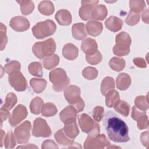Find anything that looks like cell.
<instances>
[{"mask_svg": "<svg viewBox=\"0 0 149 149\" xmlns=\"http://www.w3.org/2000/svg\"><path fill=\"white\" fill-rule=\"evenodd\" d=\"M44 104L43 100L39 97L33 98L30 104V109L31 113L35 115H38L41 112L42 107Z\"/></svg>", "mask_w": 149, "mask_h": 149, "instance_id": "cell-35", "label": "cell"}, {"mask_svg": "<svg viewBox=\"0 0 149 149\" xmlns=\"http://www.w3.org/2000/svg\"><path fill=\"white\" fill-rule=\"evenodd\" d=\"M59 62V57L58 55L54 54L50 56L46 57L43 59L42 63L44 68L51 70L55 68Z\"/></svg>", "mask_w": 149, "mask_h": 149, "instance_id": "cell-30", "label": "cell"}, {"mask_svg": "<svg viewBox=\"0 0 149 149\" xmlns=\"http://www.w3.org/2000/svg\"><path fill=\"white\" fill-rule=\"evenodd\" d=\"M20 4V10L22 14L24 15H30L34 9V5L31 1H17Z\"/></svg>", "mask_w": 149, "mask_h": 149, "instance_id": "cell-34", "label": "cell"}, {"mask_svg": "<svg viewBox=\"0 0 149 149\" xmlns=\"http://www.w3.org/2000/svg\"><path fill=\"white\" fill-rule=\"evenodd\" d=\"M8 80L10 86L17 91H23L26 89L27 81L19 70L15 71L9 74Z\"/></svg>", "mask_w": 149, "mask_h": 149, "instance_id": "cell-10", "label": "cell"}, {"mask_svg": "<svg viewBox=\"0 0 149 149\" xmlns=\"http://www.w3.org/2000/svg\"><path fill=\"white\" fill-rule=\"evenodd\" d=\"M115 110L123 116L127 117L130 112V105L126 101L119 100L113 107Z\"/></svg>", "mask_w": 149, "mask_h": 149, "instance_id": "cell-26", "label": "cell"}, {"mask_svg": "<svg viewBox=\"0 0 149 149\" xmlns=\"http://www.w3.org/2000/svg\"><path fill=\"white\" fill-rule=\"evenodd\" d=\"M129 7L130 10L136 13H139L141 12L146 8V3L144 1H129Z\"/></svg>", "mask_w": 149, "mask_h": 149, "instance_id": "cell-40", "label": "cell"}, {"mask_svg": "<svg viewBox=\"0 0 149 149\" xmlns=\"http://www.w3.org/2000/svg\"><path fill=\"white\" fill-rule=\"evenodd\" d=\"M72 33L73 38L77 40H83L87 36L85 25L83 23L74 24L72 27Z\"/></svg>", "mask_w": 149, "mask_h": 149, "instance_id": "cell-22", "label": "cell"}, {"mask_svg": "<svg viewBox=\"0 0 149 149\" xmlns=\"http://www.w3.org/2000/svg\"><path fill=\"white\" fill-rule=\"evenodd\" d=\"M64 96L70 105L74 106L78 112H81L84 108V102L80 97V89L74 85H70L64 90Z\"/></svg>", "mask_w": 149, "mask_h": 149, "instance_id": "cell-4", "label": "cell"}, {"mask_svg": "<svg viewBox=\"0 0 149 149\" xmlns=\"http://www.w3.org/2000/svg\"><path fill=\"white\" fill-rule=\"evenodd\" d=\"M64 124L63 130L65 134L72 139H75L79 134V130L77 127L76 120L67 122Z\"/></svg>", "mask_w": 149, "mask_h": 149, "instance_id": "cell-18", "label": "cell"}, {"mask_svg": "<svg viewBox=\"0 0 149 149\" xmlns=\"http://www.w3.org/2000/svg\"><path fill=\"white\" fill-rule=\"evenodd\" d=\"M78 120L81 130L88 134V136L94 137L100 133L99 124L86 113L80 114L78 116Z\"/></svg>", "mask_w": 149, "mask_h": 149, "instance_id": "cell-6", "label": "cell"}, {"mask_svg": "<svg viewBox=\"0 0 149 149\" xmlns=\"http://www.w3.org/2000/svg\"><path fill=\"white\" fill-rule=\"evenodd\" d=\"M20 68H21L20 63L17 61H12L8 62V63L5 64L4 66L5 72L9 74L15 71L20 70Z\"/></svg>", "mask_w": 149, "mask_h": 149, "instance_id": "cell-44", "label": "cell"}, {"mask_svg": "<svg viewBox=\"0 0 149 149\" xmlns=\"http://www.w3.org/2000/svg\"><path fill=\"white\" fill-rule=\"evenodd\" d=\"M79 54L78 48L72 43H68L63 46L62 49V55L65 58L68 60L75 59Z\"/></svg>", "mask_w": 149, "mask_h": 149, "instance_id": "cell-19", "label": "cell"}, {"mask_svg": "<svg viewBox=\"0 0 149 149\" xmlns=\"http://www.w3.org/2000/svg\"><path fill=\"white\" fill-rule=\"evenodd\" d=\"M148 9H146L142 13V20L146 24H148Z\"/></svg>", "mask_w": 149, "mask_h": 149, "instance_id": "cell-54", "label": "cell"}, {"mask_svg": "<svg viewBox=\"0 0 149 149\" xmlns=\"http://www.w3.org/2000/svg\"><path fill=\"white\" fill-rule=\"evenodd\" d=\"M115 88L114 79L110 76L105 77L101 84V92L103 95H105L109 91Z\"/></svg>", "mask_w": 149, "mask_h": 149, "instance_id": "cell-27", "label": "cell"}, {"mask_svg": "<svg viewBox=\"0 0 149 149\" xmlns=\"http://www.w3.org/2000/svg\"><path fill=\"white\" fill-rule=\"evenodd\" d=\"M49 78L53 84V89L57 92L65 89L70 83L69 78L65 70L62 68H56L50 72Z\"/></svg>", "mask_w": 149, "mask_h": 149, "instance_id": "cell-3", "label": "cell"}, {"mask_svg": "<svg viewBox=\"0 0 149 149\" xmlns=\"http://www.w3.org/2000/svg\"><path fill=\"white\" fill-rule=\"evenodd\" d=\"M111 143L104 134H97L94 137L88 136L84 143V148L85 149H101L107 148Z\"/></svg>", "mask_w": 149, "mask_h": 149, "instance_id": "cell-7", "label": "cell"}, {"mask_svg": "<svg viewBox=\"0 0 149 149\" xmlns=\"http://www.w3.org/2000/svg\"><path fill=\"white\" fill-rule=\"evenodd\" d=\"M93 117L94 120L97 122H99L101 121L102 118L104 116V109L103 107L101 106L95 107L93 110L92 113Z\"/></svg>", "mask_w": 149, "mask_h": 149, "instance_id": "cell-46", "label": "cell"}, {"mask_svg": "<svg viewBox=\"0 0 149 149\" xmlns=\"http://www.w3.org/2000/svg\"><path fill=\"white\" fill-rule=\"evenodd\" d=\"M56 26L51 20L37 23L32 28L33 36L37 39H42L52 35L56 31Z\"/></svg>", "mask_w": 149, "mask_h": 149, "instance_id": "cell-5", "label": "cell"}, {"mask_svg": "<svg viewBox=\"0 0 149 149\" xmlns=\"http://www.w3.org/2000/svg\"><path fill=\"white\" fill-rule=\"evenodd\" d=\"M31 128V125L30 121L26 120L17 126L15 129V136L17 142L19 144L27 143L30 137V132Z\"/></svg>", "mask_w": 149, "mask_h": 149, "instance_id": "cell-9", "label": "cell"}, {"mask_svg": "<svg viewBox=\"0 0 149 149\" xmlns=\"http://www.w3.org/2000/svg\"><path fill=\"white\" fill-rule=\"evenodd\" d=\"M28 115L26 107L22 104L18 105L13 111L9 118V123L14 127L24 119Z\"/></svg>", "mask_w": 149, "mask_h": 149, "instance_id": "cell-11", "label": "cell"}, {"mask_svg": "<svg viewBox=\"0 0 149 149\" xmlns=\"http://www.w3.org/2000/svg\"><path fill=\"white\" fill-rule=\"evenodd\" d=\"M17 96L13 93H9L7 94L6 98L5 103L2 106L1 108L5 109L7 110L11 109L17 103Z\"/></svg>", "mask_w": 149, "mask_h": 149, "instance_id": "cell-38", "label": "cell"}, {"mask_svg": "<svg viewBox=\"0 0 149 149\" xmlns=\"http://www.w3.org/2000/svg\"><path fill=\"white\" fill-rule=\"evenodd\" d=\"M58 112L56 106L51 102H47L43 104L41 112V115L45 117H51L54 116Z\"/></svg>", "mask_w": 149, "mask_h": 149, "instance_id": "cell-31", "label": "cell"}, {"mask_svg": "<svg viewBox=\"0 0 149 149\" xmlns=\"http://www.w3.org/2000/svg\"><path fill=\"white\" fill-rule=\"evenodd\" d=\"M102 59L101 53L98 50L95 54L91 55H86V59L87 62L91 65H97L101 62Z\"/></svg>", "mask_w": 149, "mask_h": 149, "instance_id": "cell-45", "label": "cell"}, {"mask_svg": "<svg viewBox=\"0 0 149 149\" xmlns=\"http://www.w3.org/2000/svg\"><path fill=\"white\" fill-rule=\"evenodd\" d=\"M56 50V44L52 38L44 41L36 42L33 47L32 51L34 55L38 59H43L53 55Z\"/></svg>", "mask_w": 149, "mask_h": 149, "instance_id": "cell-2", "label": "cell"}, {"mask_svg": "<svg viewBox=\"0 0 149 149\" xmlns=\"http://www.w3.org/2000/svg\"><path fill=\"white\" fill-rule=\"evenodd\" d=\"M38 8L40 12L44 15L49 16L52 15L54 12V6L53 3L50 1H41L39 3Z\"/></svg>", "mask_w": 149, "mask_h": 149, "instance_id": "cell-28", "label": "cell"}, {"mask_svg": "<svg viewBox=\"0 0 149 149\" xmlns=\"http://www.w3.org/2000/svg\"><path fill=\"white\" fill-rule=\"evenodd\" d=\"M104 125L110 140L116 143H125L130 140L126 123L111 111L107 112Z\"/></svg>", "mask_w": 149, "mask_h": 149, "instance_id": "cell-1", "label": "cell"}, {"mask_svg": "<svg viewBox=\"0 0 149 149\" xmlns=\"http://www.w3.org/2000/svg\"><path fill=\"white\" fill-rule=\"evenodd\" d=\"M140 141L143 146L148 148L149 144V138H148V132L146 131L143 132L140 136Z\"/></svg>", "mask_w": 149, "mask_h": 149, "instance_id": "cell-51", "label": "cell"}, {"mask_svg": "<svg viewBox=\"0 0 149 149\" xmlns=\"http://www.w3.org/2000/svg\"><path fill=\"white\" fill-rule=\"evenodd\" d=\"M29 73L34 76L41 77L42 76V67L40 62H33L28 66Z\"/></svg>", "mask_w": 149, "mask_h": 149, "instance_id": "cell-36", "label": "cell"}, {"mask_svg": "<svg viewBox=\"0 0 149 149\" xmlns=\"http://www.w3.org/2000/svg\"><path fill=\"white\" fill-rule=\"evenodd\" d=\"M1 147H2V144H3V136H5V132L3 131V130H1Z\"/></svg>", "mask_w": 149, "mask_h": 149, "instance_id": "cell-56", "label": "cell"}, {"mask_svg": "<svg viewBox=\"0 0 149 149\" xmlns=\"http://www.w3.org/2000/svg\"><path fill=\"white\" fill-rule=\"evenodd\" d=\"M30 84L33 90L37 94L42 92L47 87V82L44 79L33 78L30 80Z\"/></svg>", "mask_w": 149, "mask_h": 149, "instance_id": "cell-24", "label": "cell"}, {"mask_svg": "<svg viewBox=\"0 0 149 149\" xmlns=\"http://www.w3.org/2000/svg\"><path fill=\"white\" fill-rule=\"evenodd\" d=\"M126 62L124 59L118 57H113L109 62V67L114 71L119 72L125 67Z\"/></svg>", "mask_w": 149, "mask_h": 149, "instance_id": "cell-29", "label": "cell"}, {"mask_svg": "<svg viewBox=\"0 0 149 149\" xmlns=\"http://www.w3.org/2000/svg\"><path fill=\"white\" fill-rule=\"evenodd\" d=\"M98 70L93 67L88 66L83 69L82 71L83 76L87 80H94L98 76Z\"/></svg>", "mask_w": 149, "mask_h": 149, "instance_id": "cell-42", "label": "cell"}, {"mask_svg": "<svg viewBox=\"0 0 149 149\" xmlns=\"http://www.w3.org/2000/svg\"><path fill=\"white\" fill-rule=\"evenodd\" d=\"M41 148L46 149V148H58L56 144L52 140L48 139L45 140L41 146Z\"/></svg>", "mask_w": 149, "mask_h": 149, "instance_id": "cell-50", "label": "cell"}, {"mask_svg": "<svg viewBox=\"0 0 149 149\" xmlns=\"http://www.w3.org/2000/svg\"><path fill=\"white\" fill-rule=\"evenodd\" d=\"M133 63L138 68H145L147 66L146 62L145 60L142 58H136L133 59Z\"/></svg>", "mask_w": 149, "mask_h": 149, "instance_id": "cell-52", "label": "cell"}, {"mask_svg": "<svg viewBox=\"0 0 149 149\" xmlns=\"http://www.w3.org/2000/svg\"><path fill=\"white\" fill-rule=\"evenodd\" d=\"M113 52L119 56L127 55L130 52V46L123 44H116L113 47Z\"/></svg>", "mask_w": 149, "mask_h": 149, "instance_id": "cell-37", "label": "cell"}, {"mask_svg": "<svg viewBox=\"0 0 149 149\" xmlns=\"http://www.w3.org/2000/svg\"><path fill=\"white\" fill-rule=\"evenodd\" d=\"M105 24L107 29L109 30L112 32H116L122 29L123 20L118 17L111 16L106 20Z\"/></svg>", "mask_w": 149, "mask_h": 149, "instance_id": "cell-16", "label": "cell"}, {"mask_svg": "<svg viewBox=\"0 0 149 149\" xmlns=\"http://www.w3.org/2000/svg\"><path fill=\"white\" fill-rule=\"evenodd\" d=\"M131 82V77L128 74L125 73L119 74L116 80V87L120 90H127L130 86Z\"/></svg>", "mask_w": 149, "mask_h": 149, "instance_id": "cell-21", "label": "cell"}, {"mask_svg": "<svg viewBox=\"0 0 149 149\" xmlns=\"http://www.w3.org/2000/svg\"><path fill=\"white\" fill-rule=\"evenodd\" d=\"M6 27L2 23H1V50L2 51L6 46V44L8 42V38L6 36Z\"/></svg>", "mask_w": 149, "mask_h": 149, "instance_id": "cell-47", "label": "cell"}, {"mask_svg": "<svg viewBox=\"0 0 149 149\" xmlns=\"http://www.w3.org/2000/svg\"><path fill=\"white\" fill-rule=\"evenodd\" d=\"M148 126V119L147 115L141 116L137 120V127L140 130L147 129Z\"/></svg>", "mask_w": 149, "mask_h": 149, "instance_id": "cell-49", "label": "cell"}, {"mask_svg": "<svg viewBox=\"0 0 149 149\" xmlns=\"http://www.w3.org/2000/svg\"><path fill=\"white\" fill-rule=\"evenodd\" d=\"M9 116H10V112L9 110L1 108V125L2 122L5 120Z\"/></svg>", "mask_w": 149, "mask_h": 149, "instance_id": "cell-53", "label": "cell"}, {"mask_svg": "<svg viewBox=\"0 0 149 149\" xmlns=\"http://www.w3.org/2000/svg\"><path fill=\"white\" fill-rule=\"evenodd\" d=\"M105 105L109 108L113 107L114 104L119 100V93L114 89L109 91L105 95Z\"/></svg>", "mask_w": 149, "mask_h": 149, "instance_id": "cell-32", "label": "cell"}, {"mask_svg": "<svg viewBox=\"0 0 149 149\" xmlns=\"http://www.w3.org/2000/svg\"><path fill=\"white\" fill-rule=\"evenodd\" d=\"M86 29L87 33L93 37L100 35L103 30L102 24L99 22L90 20L86 23Z\"/></svg>", "mask_w": 149, "mask_h": 149, "instance_id": "cell-17", "label": "cell"}, {"mask_svg": "<svg viewBox=\"0 0 149 149\" xmlns=\"http://www.w3.org/2000/svg\"><path fill=\"white\" fill-rule=\"evenodd\" d=\"M55 19L62 26H68L72 23V16L69 11L66 9H61L55 14Z\"/></svg>", "mask_w": 149, "mask_h": 149, "instance_id": "cell-20", "label": "cell"}, {"mask_svg": "<svg viewBox=\"0 0 149 149\" xmlns=\"http://www.w3.org/2000/svg\"><path fill=\"white\" fill-rule=\"evenodd\" d=\"M81 49L86 55H91L98 51V45L95 40L86 38L81 42Z\"/></svg>", "mask_w": 149, "mask_h": 149, "instance_id": "cell-15", "label": "cell"}, {"mask_svg": "<svg viewBox=\"0 0 149 149\" xmlns=\"http://www.w3.org/2000/svg\"><path fill=\"white\" fill-rule=\"evenodd\" d=\"M38 148V147H37L35 145H33L32 144H29L27 146H18L17 147V148Z\"/></svg>", "mask_w": 149, "mask_h": 149, "instance_id": "cell-55", "label": "cell"}, {"mask_svg": "<svg viewBox=\"0 0 149 149\" xmlns=\"http://www.w3.org/2000/svg\"><path fill=\"white\" fill-rule=\"evenodd\" d=\"M3 144L6 148H13L15 147L16 144V139L12 131L8 132L4 137Z\"/></svg>", "mask_w": 149, "mask_h": 149, "instance_id": "cell-39", "label": "cell"}, {"mask_svg": "<svg viewBox=\"0 0 149 149\" xmlns=\"http://www.w3.org/2000/svg\"><path fill=\"white\" fill-rule=\"evenodd\" d=\"M140 19V15L139 13H136L130 10L127 17L125 19L126 23L129 26H134L138 23Z\"/></svg>", "mask_w": 149, "mask_h": 149, "instance_id": "cell-43", "label": "cell"}, {"mask_svg": "<svg viewBox=\"0 0 149 149\" xmlns=\"http://www.w3.org/2000/svg\"><path fill=\"white\" fill-rule=\"evenodd\" d=\"M108 15V10L104 5H99L95 6L91 12V18L96 20H103Z\"/></svg>", "mask_w": 149, "mask_h": 149, "instance_id": "cell-23", "label": "cell"}, {"mask_svg": "<svg viewBox=\"0 0 149 149\" xmlns=\"http://www.w3.org/2000/svg\"><path fill=\"white\" fill-rule=\"evenodd\" d=\"M135 107L139 109L146 111L148 109V94L146 96L139 95L136 97L134 100Z\"/></svg>", "mask_w": 149, "mask_h": 149, "instance_id": "cell-33", "label": "cell"}, {"mask_svg": "<svg viewBox=\"0 0 149 149\" xmlns=\"http://www.w3.org/2000/svg\"><path fill=\"white\" fill-rule=\"evenodd\" d=\"M54 137L56 141L62 146H70L74 143L73 139L68 137L65 133L63 129L58 130L54 134Z\"/></svg>", "mask_w": 149, "mask_h": 149, "instance_id": "cell-25", "label": "cell"}, {"mask_svg": "<svg viewBox=\"0 0 149 149\" xmlns=\"http://www.w3.org/2000/svg\"><path fill=\"white\" fill-rule=\"evenodd\" d=\"M77 111L75 107L72 105L67 106L59 113V117L63 123L76 120Z\"/></svg>", "mask_w": 149, "mask_h": 149, "instance_id": "cell-14", "label": "cell"}, {"mask_svg": "<svg viewBox=\"0 0 149 149\" xmlns=\"http://www.w3.org/2000/svg\"><path fill=\"white\" fill-rule=\"evenodd\" d=\"M144 115H146V112L145 111L139 109L135 106L132 107L131 116L132 119H134V120L137 121L141 116H143Z\"/></svg>", "mask_w": 149, "mask_h": 149, "instance_id": "cell-48", "label": "cell"}, {"mask_svg": "<svg viewBox=\"0 0 149 149\" xmlns=\"http://www.w3.org/2000/svg\"><path fill=\"white\" fill-rule=\"evenodd\" d=\"M131 41L132 40L130 35L125 31H122L116 36V44H123L130 46Z\"/></svg>", "mask_w": 149, "mask_h": 149, "instance_id": "cell-41", "label": "cell"}, {"mask_svg": "<svg viewBox=\"0 0 149 149\" xmlns=\"http://www.w3.org/2000/svg\"><path fill=\"white\" fill-rule=\"evenodd\" d=\"M29 21L22 16H15L10 21V26L16 31L22 32L26 31L30 27Z\"/></svg>", "mask_w": 149, "mask_h": 149, "instance_id": "cell-13", "label": "cell"}, {"mask_svg": "<svg viewBox=\"0 0 149 149\" xmlns=\"http://www.w3.org/2000/svg\"><path fill=\"white\" fill-rule=\"evenodd\" d=\"M52 132L48 123L41 118H36L33 123L32 134L35 137H47L50 136Z\"/></svg>", "mask_w": 149, "mask_h": 149, "instance_id": "cell-8", "label": "cell"}, {"mask_svg": "<svg viewBox=\"0 0 149 149\" xmlns=\"http://www.w3.org/2000/svg\"><path fill=\"white\" fill-rule=\"evenodd\" d=\"M98 3L99 1H82L81 6L79 10L80 18L83 20L90 19L91 12Z\"/></svg>", "mask_w": 149, "mask_h": 149, "instance_id": "cell-12", "label": "cell"}]
</instances>
